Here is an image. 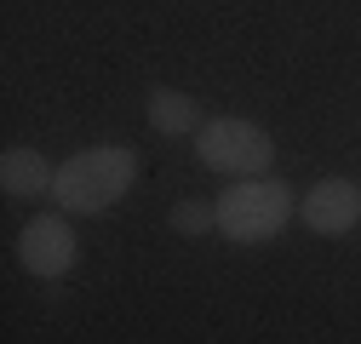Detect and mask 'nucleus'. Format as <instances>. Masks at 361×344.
<instances>
[{"instance_id":"nucleus-7","label":"nucleus","mask_w":361,"mask_h":344,"mask_svg":"<svg viewBox=\"0 0 361 344\" xmlns=\"http://www.w3.org/2000/svg\"><path fill=\"white\" fill-rule=\"evenodd\" d=\"M149 126H155V133H190V126H195V98H184V92H149Z\"/></svg>"},{"instance_id":"nucleus-5","label":"nucleus","mask_w":361,"mask_h":344,"mask_svg":"<svg viewBox=\"0 0 361 344\" xmlns=\"http://www.w3.org/2000/svg\"><path fill=\"white\" fill-rule=\"evenodd\" d=\"M355 219H361V190L350 178H322L304 195V224L315 235H350Z\"/></svg>"},{"instance_id":"nucleus-4","label":"nucleus","mask_w":361,"mask_h":344,"mask_svg":"<svg viewBox=\"0 0 361 344\" xmlns=\"http://www.w3.org/2000/svg\"><path fill=\"white\" fill-rule=\"evenodd\" d=\"M18 258H23V270L29 276H63L75 264V230L69 219H35L23 235H18Z\"/></svg>"},{"instance_id":"nucleus-1","label":"nucleus","mask_w":361,"mask_h":344,"mask_svg":"<svg viewBox=\"0 0 361 344\" xmlns=\"http://www.w3.org/2000/svg\"><path fill=\"white\" fill-rule=\"evenodd\" d=\"M132 178H138V155L121 144H98V149H80L58 166L52 195L63 212H109L132 190Z\"/></svg>"},{"instance_id":"nucleus-3","label":"nucleus","mask_w":361,"mask_h":344,"mask_svg":"<svg viewBox=\"0 0 361 344\" xmlns=\"http://www.w3.org/2000/svg\"><path fill=\"white\" fill-rule=\"evenodd\" d=\"M195 149H201V161L212 172H230V178H264L269 155H276L269 133L252 126V121H207L201 138H195Z\"/></svg>"},{"instance_id":"nucleus-6","label":"nucleus","mask_w":361,"mask_h":344,"mask_svg":"<svg viewBox=\"0 0 361 344\" xmlns=\"http://www.w3.org/2000/svg\"><path fill=\"white\" fill-rule=\"evenodd\" d=\"M52 178L58 172L35 149H6L0 155V184H6V195H40V190H52Z\"/></svg>"},{"instance_id":"nucleus-2","label":"nucleus","mask_w":361,"mask_h":344,"mask_svg":"<svg viewBox=\"0 0 361 344\" xmlns=\"http://www.w3.org/2000/svg\"><path fill=\"white\" fill-rule=\"evenodd\" d=\"M293 219V190L281 178H235L218 195V235H230L241 247L269 241Z\"/></svg>"},{"instance_id":"nucleus-8","label":"nucleus","mask_w":361,"mask_h":344,"mask_svg":"<svg viewBox=\"0 0 361 344\" xmlns=\"http://www.w3.org/2000/svg\"><path fill=\"white\" fill-rule=\"evenodd\" d=\"M172 230H184V235L218 230V201H178L172 207Z\"/></svg>"}]
</instances>
